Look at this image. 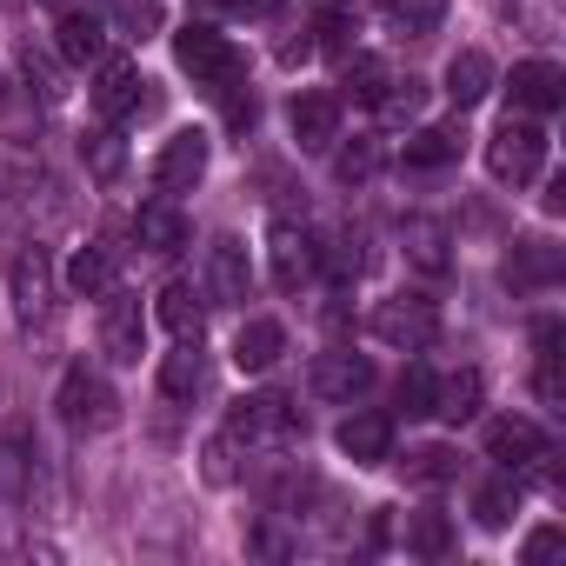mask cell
I'll return each mask as SVG.
<instances>
[{"instance_id":"cell-25","label":"cell","mask_w":566,"mask_h":566,"mask_svg":"<svg viewBox=\"0 0 566 566\" xmlns=\"http://www.w3.org/2000/svg\"><path fill=\"white\" fill-rule=\"evenodd\" d=\"M433 413H440L447 427L473 420V413H480V374H473V367H460L453 380H433Z\"/></svg>"},{"instance_id":"cell-27","label":"cell","mask_w":566,"mask_h":566,"mask_svg":"<svg viewBox=\"0 0 566 566\" xmlns=\"http://www.w3.org/2000/svg\"><path fill=\"white\" fill-rule=\"evenodd\" d=\"M160 327H167L174 340H200V301H193V287H187V280L160 287Z\"/></svg>"},{"instance_id":"cell-23","label":"cell","mask_w":566,"mask_h":566,"mask_svg":"<svg viewBox=\"0 0 566 566\" xmlns=\"http://www.w3.org/2000/svg\"><path fill=\"white\" fill-rule=\"evenodd\" d=\"M506 280L513 287H546V280H559V247L553 240H520L513 260H506Z\"/></svg>"},{"instance_id":"cell-3","label":"cell","mask_w":566,"mask_h":566,"mask_svg":"<svg viewBox=\"0 0 566 566\" xmlns=\"http://www.w3.org/2000/svg\"><path fill=\"white\" fill-rule=\"evenodd\" d=\"M174 61H180V74H193L200 87L240 81V48H233L227 34H213V28H180V34H174Z\"/></svg>"},{"instance_id":"cell-26","label":"cell","mask_w":566,"mask_h":566,"mask_svg":"<svg viewBox=\"0 0 566 566\" xmlns=\"http://www.w3.org/2000/svg\"><path fill=\"white\" fill-rule=\"evenodd\" d=\"M387 81H394V74H387V61H380V54H347L340 94H347V101H360V107H374V101L387 94Z\"/></svg>"},{"instance_id":"cell-5","label":"cell","mask_w":566,"mask_h":566,"mask_svg":"<svg viewBox=\"0 0 566 566\" xmlns=\"http://www.w3.org/2000/svg\"><path fill=\"white\" fill-rule=\"evenodd\" d=\"M294 433H301V413H294L287 394H253V400H240L227 413V440H247V447H260V440H294Z\"/></svg>"},{"instance_id":"cell-34","label":"cell","mask_w":566,"mask_h":566,"mask_svg":"<svg viewBox=\"0 0 566 566\" xmlns=\"http://www.w3.org/2000/svg\"><path fill=\"white\" fill-rule=\"evenodd\" d=\"M407 240H413V260H420L427 273H447V233H440L433 220H413Z\"/></svg>"},{"instance_id":"cell-32","label":"cell","mask_w":566,"mask_h":566,"mask_svg":"<svg viewBox=\"0 0 566 566\" xmlns=\"http://www.w3.org/2000/svg\"><path fill=\"white\" fill-rule=\"evenodd\" d=\"M513 513H520V486H513V480H493V486L473 493V520H480V526H506Z\"/></svg>"},{"instance_id":"cell-1","label":"cell","mask_w":566,"mask_h":566,"mask_svg":"<svg viewBox=\"0 0 566 566\" xmlns=\"http://www.w3.org/2000/svg\"><path fill=\"white\" fill-rule=\"evenodd\" d=\"M54 407H61V420H67L74 433H107V427L120 420V394H114L94 367H67Z\"/></svg>"},{"instance_id":"cell-12","label":"cell","mask_w":566,"mask_h":566,"mask_svg":"<svg viewBox=\"0 0 566 566\" xmlns=\"http://www.w3.org/2000/svg\"><path fill=\"white\" fill-rule=\"evenodd\" d=\"M334 440H340V453H347L354 467H380V460L394 453V420H387V413H347Z\"/></svg>"},{"instance_id":"cell-10","label":"cell","mask_w":566,"mask_h":566,"mask_svg":"<svg viewBox=\"0 0 566 566\" xmlns=\"http://www.w3.org/2000/svg\"><path fill=\"white\" fill-rule=\"evenodd\" d=\"M367 387H374V360H367V354H321V360H314V394H321V400L354 407Z\"/></svg>"},{"instance_id":"cell-31","label":"cell","mask_w":566,"mask_h":566,"mask_svg":"<svg viewBox=\"0 0 566 566\" xmlns=\"http://www.w3.org/2000/svg\"><path fill=\"white\" fill-rule=\"evenodd\" d=\"M407 480H413V486H447V480H460L453 447H420V453H407Z\"/></svg>"},{"instance_id":"cell-33","label":"cell","mask_w":566,"mask_h":566,"mask_svg":"<svg viewBox=\"0 0 566 566\" xmlns=\"http://www.w3.org/2000/svg\"><path fill=\"white\" fill-rule=\"evenodd\" d=\"M420 101H427V87L407 74V81H387V94H380L374 107H380L387 120H413V114H420Z\"/></svg>"},{"instance_id":"cell-11","label":"cell","mask_w":566,"mask_h":566,"mask_svg":"<svg viewBox=\"0 0 566 566\" xmlns=\"http://www.w3.org/2000/svg\"><path fill=\"white\" fill-rule=\"evenodd\" d=\"M287 120H294L301 154H327V147H334V134H340V101H334V94H294Z\"/></svg>"},{"instance_id":"cell-22","label":"cell","mask_w":566,"mask_h":566,"mask_svg":"<svg viewBox=\"0 0 566 566\" xmlns=\"http://www.w3.org/2000/svg\"><path fill=\"white\" fill-rule=\"evenodd\" d=\"M453 154H460V127H413L407 147H400V160H407L413 174H433V167H447Z\"/></svg>"},{"instance_id":"cell-29","label":"cell","mask_w":566,"mask_h":566,"mask_svg":"<svg viewBox=\"0 0 566 566\" xmlns=\"http://www.w3.org/2000/svg\"><path fill=\"white\" fill-rule=\"evenodd\" d=\"M380 14L400 28V34H433L447 21V0H380Z\"/></svg>"},{"instance_id":"cell-19","label":"cell","mask_w":566,"mask_h":566,"mask_svg":"<svg viewBox=\"0 0 566 566\" xmlns=\"http://www.w3.org/2000/svg\"><path fill=\"white\" fill-rule=\"evenodd\" d=\"M54 34H61V54H67L74 67H94V61L107 54V21H101V14H81V8H74V14H61Z\"/></svg>"},{"instance_id":"cell-40","label":"cell","mask_w":566,"mask_h":566,"mask_svg":"<svg viewBox=\"0 0 566 566\" xmlns=\"http://www.w3.org/2000/svg\"><path fill=\"white\" fill-rule=\"evenodd\" d=\"M526 559H553L559 553V526H539V533H526V546H520Z\"/></svg>"},{"instance_id":"cell-35","label":"cell","mask_w":566,"mask_h":566,"mask_svg":"<svg viewBox=\"0 0 566 566\" xmlns=\"http://www.w3.org/2000/svg\"><path fill=\"white\" fill-rule=\"evenodd\" d=\"M374 167H380V147H374V140H354V147L334 154V174H340L347 187H354V180H374Z\"/></svg>"},{"instance_id":"cell-17","label":"cell","mask_w":566,"mask_h":566,"mask_svg":"<svg viewBox=\"0 0 566 566\" xmlns=\"http://www.w3.org/2000/svg\"><path fill=\"white\" fill-rule=\"evenodd\" d=\"M140 67L134 61H114V67H101V87H94V107H101V120H127L134 107H140Z\"/></svg>"},{"instance_id":"cell-21","label":"cell","mask_w":566,"mask_h":566,"mask_svg":"<svg viewBox=\"0 0 566 566\" xmlns=\"http://www.w3.org/2000/svg\"><path fill=\"white\" fill-rule=\"evenodd\" d=\"M207 387V360H200V340H180L167 360H160V394L167 400H193Z\"/></svg>"},{"instance_id":"cell-8","label":"cell","mask_w":566,"mask_h":566,"mask_svg":"<svg viewBox=\"0 0 566 566\" xmlns=\"http://www.w3.org/2000/svg\"><path fill=\"white\" fill-rule=\"evenodd\" d=\"M200 174H207V134L180 127V134L154 154V187H160V193H187Z\"/></svg>"},{"instance_id":"cell-38","label":"cell","mask_w":566,"mask_h":566,"mask_svg":"<svg viewBox=\"0 0 566 566\" xmlns=\"http://www.w3.org/2000/svg\"><path fill=\"white\" fill-rule=\"evenodd\" d=\"M213 94H227V127H253V94H240L233 81H227V87H213Z\"/></svg>"},{"instance_id":"cell-13","label":"cell","mask_w":566,"mask_h":566,"mask_svg":"<svg viewBox=\"0 0 566 566\" xmlns=\"http://www.w3.org/2000/svg\"><path fill=\"white\" fill-rule=\"evenodd\" d=\"M506 94H513V107H526V114H553V107L566 101V74H559L553 61H520Z\"/></svg>"},{"instance_id":"cell-18","label":"cell","mask_w":566,"mask_h":566,"mask_svg":"<svg viewBox=\"0 0 566 566\" xmlns=\"http://www.w3.org/2000/svg\"><path fill=\"white\" fill-rule=\"evenodd\" d=\"M486 453H493L500 467H526V460L546 453V433H539L533 420H493V427H486Z\"/></svg>"},{"instance_id":"cell-15","label":"cell","mask_w":566,"mask_h":566,"mask_svg":"<svg viewBox=\"0 0 566 566\" xmlns=\"http://www.w3.org/2000/svg\"><path fill=\"white\" fill-rule=\"evenodd\" d=\"M493 94V61L480 54V48H467V54H453L447 61V101L467 114V107H480Z\"/></svg>"},{"instance_id":"cell-24","label":"cell","mask_w":566,"mask_h":566,"mask_svg":"<svg viewBox=\"0 0 566 566\" xmlns=\"http://www.w3.org/2000/svg\"><path fill=\"white\" fill-rule=\"evenodd\" d=\"M354 34H360V14L347 8V0H327V8L314 14V48H321V54L347 61V54H354Z\"/></svg>"},{"instance_id":"cell-14","label":"cell","mask_w":566,"mask_h":566,"mask_svg":"<svg viewBox=\"0 0 566 566\" xmlns=\"http://www.w3.org/2000/svg\"><path fill=\"white\" fill-rule=\"evenodd\" d=\"M280 354H287V327H280V321H247L233 334V367L240 374H266Z\"/></svg>"},{"instance_id":"cell-9","label":"cell","mask_w":566,"mask_h":566,"mask_svg":"<svg viewBox=\"0 0 566 566\" xmlns=\"http://www.w3.org/2000/svg\"><path fill=\"white\" fill-rule=\"evenodd\" d=\"M247 287H253L247 247H240V240H213V247H207V294H213L220 307H247Z\"/></svg>"},{"instance_id":"cell-36","label":"cell","mask_w":566,"mask_h":566,"mask_svg":"<svg viewBox=\"0 0 566 566\" xmlns=\"http://www.w3.org/2000/svg\"><path fill=\"white\" fill-rule=\"evenodd\" d=\"M400 407H407V420H427L433 413V374L427 367H407L400 374Z\"/></svg>"},{"instance_id":"cell-28","label":"cell","mask_w":566,"mask_h":566,"mask_svg":"<svg viewBox=\"0 0 566 566\" xmlns=\"http://www.w3.org/2000/svg\"><path fill=\"white\" fill-rule=\"evenodd\" d=\"M67 287H74V294H107V287H114V253H107V247H81V253L67 260Z\"/></svg>"},{"instance_id":"cell-16","label":"cell","mask_w":566,"mask_h":566,"mask_svg":"<svg viewBox=\"0 0 566 566\" xmlns=\"http://www.w3.org/2000/svg\"><path fill=\"white\" fill-rule=\"evenodd\" d=\"M48 287H54L48 253L28 247V253L14 260V314H21V321H41V314H48Z\"/></svg>"},{"instance_id":"cell-7","label":"cell","mask_w":566,"mask_h":566,"mask_svg":"<svg viewBox=\"0 0 566 566\" xmlns=\"http://www.w3.org/2000/svg\"><path fill=\"white\" fill-rule=\"evenodd\" d=\"M101 347H107L114 367H140V354H147V314H140L134 294H114V287H107V307H101Z\"/></svg>"},{"instance_id":"cell-41","label":"cell","mask_w":566,"mask_h":566,"mask_svg":"<svg viewBox=\"0 0 566 566\" xmlns=\"http://www.w3.org/2000/svg\"><path fill=\"white\" fill-rule=\"evenodd\" d=\"M227 8H233L240 21H260V14H280V0H227Z\"/></svg>"},{"instance_id":"cell-4","label":"cell","mask_w":566,"mask_h":566,"mask_svg":"<svg viewBox=\"0 0 566 566\" xmlns=\"http://www.w3.org/2000/svg\"><path fill=\"white\" fill-rule=\"evenodd\" d=\"M374 340L400 347V354H420L440 340V307L420 301V294H400V301H380L374 307Z\"/></svg>"},{"instance_id":"cell-6","label":"cell","mask_w":566,"mask_h":566,"mask_svg":"<svg viewBox=\"0 0 566 566\" xmlns=\"http://www.w3.org/2000/svg\"><path fill=\"white\" fill-rule=\"evenodd\" d=\"M266 253H273V287H280V294H301L307 280L321 273V247H314V233H301L294 220H273Z\"/></svg>"},{"instance_id":"cell-20","label":"cell","mask_w":566,"mask_h":566,"mask_svg":"<svg viewBox=\"0 0 566 566\" xmlns=\"http://www.w3.org/2000/svg\"><path fill=\"white\" fill-rule=\"evenodd\" d=\"M134 240H140L147 253H180V247H187V220H180L167 200H154V207L134 213Z\"/></svg>"},{"instance_id":"cell-43","label":"cell","mask_w":566,"mask_h":566,"mask_svg":"<svg viewBox=\"0 0 566 566\" xmlns=\"http://www.w3.org/2000/svg\"><path fill=\"white\" fill-rule=\"evenodd\" d=\"M8 101H14V94H8V74H0V107H8Z\"/></svg>"},{"instance_id":"cell-2","label":"cell","mask_w":566,"mask_h":566,"mask_svg":"<svg viewBox=\"0 0 566 566\" xmlns=\"http://www.w3.org/2000/svg\"><path fill=\"white\" fill-rule=\"evenodd\" d=\"M539 167H546V134H539L533 120H513V114H506V120L493 127V140H486V174L526 187Z\"/></svg>"},{"instance_id":"cell-30","label":"cell","mask_w":566,"mask_h":566,"mask_svg":"<svg viewBox=\"0 0 566 566\" xmlns=\"http://www.w3.org/2000/svg\"><path fill=\"white\" fill-rule=\"evenodd\" d=\"M447 546H453V520H447V513H413V520H407V553L440 559Z\"/></svg>"},{"instance_id":"cell-37","label":"cell","mask_w":566,"mask_h":566,"mask_svg":"<svg viewBox=\"0 0 566 566\" xmlns=\"http://www.w3.org/2000/svg\"><path fill=\"white\" fill-rule=\"evenodd\" d=\"M120 160H127V154H120V140H114V134H94V140H87V167H94L101 180H114V174H120Z\"/></svg>"},{"instance_id":"cell-39","label":"cell","mask_w":566,"mask_h":566,"mask_svg":"<svg viewBox=\"0 0 566 566\" xmlns=\"http://www.w3.org/2000/svg\"><path fill=\"white\" fill-rule=\"evenodd\" d=\"M21 180H28V160H14L8 147H0V200H14V193H21Z\"/></svg>"},{"instance_id":"cell-42","label":"cell","mask_w":566,"mask_h":566,"mask_svg":"<svg viewBox=\"0 0 566 566\" xmlns=\"http://www.w3.org/2000/svg\"><path fill=\"white\" fill-rule=\"evenodd\" d=\"M41 8H48V14H74V8H81V0H41Z\"/></svg>"}]
</instances>
